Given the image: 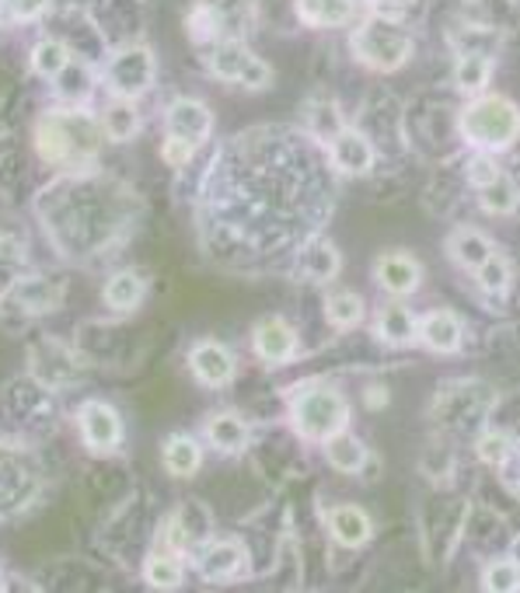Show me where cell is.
<instances>
[{
  "label": "cell",
  "mask_w": 520,
  "mask_h": 593,
  "mask_svg": "<svg viewBox=\"0 0 520 593\" xmlns=\"http://www.w3.org/2000/svg\"><path fill=\"white\" fill-rule=\"evenodd\" d=\"M328 151H333V164L336 172L346 178H360L374 168V144L360 133V130H343L328 140Z\"/></svg>",
  "instance_id": "cell-7"
},
{
  "label": "cell",
  "mask_w": 520,
  "mask_h": 593,
  "mask_svg": "<svg viewBox=\"0 0 520 593\" xmlns=\"http://www.w3.org/2000/svg\"><path fill=\"white\" fill-rule=\"evenodd\" d=\"M476 450H479V458L486 464H507L510 461V437L500 433V430H486L476 440Z\"/></svg>",
  "instance_id": "cell-33"
},
{
  "label": "cell",
  "mask_w": 520,
  "mask_h": 593,
  "mask_svg": "<svg viewBox=\"0 0 520 593\" xmlns=\"http://www.w3.org/2000/svg\"><path fill=\"white\" fill-rule=\"evenodd\" d=\"M210 112L203 102H193V99H179L172 109H169V136L175 140H185L188 147H200L203 140L210 136Z\"/></svg>",
  "instance_id": "cell-9"
},
{
  "label": "cell",
  "mask_w": 520,
  "mask_h": 593,
  "mask_svg": "<svg viewBox=\"0 0 520 593\" xmlns=\"http://www.w3.org/2000/svg\"><path fill=\"white\" fill-rule=\"evenodd\" d=\"M210 70L221 78V81H231V84H242L248 91H263L273 84V70L266 60H258L252 50L238 39H224L217 42L214 50H210Z\"/></svg>",
  "instance_id": "cell-5"
},
{
  "label": "cell",
  "mask_w": 520,
  "mask_h": 593,
  "mask_svg": "<svg viewBox=\"0 0 520 593\" xmlns=\"http://www.w3.org/2000/svg\"><path fill=\"white\" fill-rule=\"evenodd\" d=\"M353 53L370 70H401L412 60V35L398 21L370 14L364 25L353 32Z\"/></svg>",
  "instance_id": "cell-3"
},
{
  "label": "cell",
  "mask_w": 520,
  "mask_h": 593,
  "mask_svg": "<svg viewBox=\"0 0 520 593\" xmlns=\"http://www.w3.org/2000/svg\"><path fill=\"white\" fill-rule=\"evenodd\" d=\"M11 300H18L21 307H26V315H35V311H50V307L60 300V294H57V287H50V283L29 279V283H18V287L11 290Z\"/></svg>",
  "instance_id": "cell-27"
},
{
  "label": "cell",
  "mask_w": 520,
  "mask_h": 593,
  "mask_svg": "<svg viewBox=\"0 0 520 593\" xmlns=\"http://www.w3.org/2000/svg\"><path fill=\"white\" fill-rule=\"evenodd\" d=\"M297 14L312 29H343L357 18V0H297Z\"/></svg>",
  "instance_id": "cell-14"
},
{
  "label": "cell",
  "mask_w": 520,
  "mask_h": 593,
  "mask_svg": "<svg viewBox=\"0 0 520 593\" xmlns=\"http://www.w3.org/2000/svg\"><path fill=\"white\" fill-rule=\"evenodd\" d=\"M136 130H140V115H136V109L126 99L112 102L105 109V133L112 140H130V136H136Z\"/></svg>",
  "instance_id": "cell-29"
},
{
  "label": "cell",
  "mask_w": 520,
  "mask_h": 593,
  "mask_svg": "<svg viewBox=\"0 0 520 593\" xmlns=\"http://www.w3.org/2000/svg\"><path fill=\"white\" fill-rule=\"evenodd\" d=\"M290 419L297 426V433L307 440H328L333 433H339L349 409L336 388H307L290 409Z\"/></svg>",
  "instance_id": "cell-4"
},
{
  "label": "cell",
  "mask_w": 520,
  "mask_h": 593,
  "mask_svg": "<svg viewBox=\"0 0 520 593\" xmlns=\"http://www.w3.org/2000/svg\"><path fill=\"white\" fill-rule=\"evenodd\" d=\"M461 321L451 311H434L419 321V339L427 342L434 352H455L461 346Z\"/></svg>",
  "instance_id": "cell-15"
},
{
  "label": "cell",
  "mask_w": 520,
  "mask_h": 593,
  "mask_svg": "<svg viewBox=\"0 0 520 593\" xmlns=\"http://www.w3.org/2000/svg\"><path fill=\"white\" fill-rule=\"evenodd\" d=\"M206 437L217 450H224V454H238V450H245V443H248V426L234 412H221L210 419Z\"/></svg>",
  "instance_id": "cell-21"
},
{
  "label": "cell",
  "mask_w": 520,
  "mask_h": 593,
  "mask_svg": "<svg viewBox=\"0 0 520 593\" xmlns=\"http://www.w3.org/2000/svg\"><path fill=\"white\" fill-rule=\"evenodd\" d=\"M193 151H196V147H188L185 140H175V136L164 140V161L175 164V168H179V164H185L188 157H193Z\"/></svg>",
  "instance_id": "cell-36"
},
{
  "label": "cell",
  "mask_w": 520,
  "mask_h": 593,
  "mask_svg": "<svg viewBox=\"0 0 520 593\" xmlns=\"http://www.w3.org/2000/svg\"><path fill=\"white\" fill-rule=\"evenodd\" d=\"M496 175H500V164H496L489 154H476V157H468V164H465V178L476 188L489 185Z\"/></svg>",
  "instance_id": "cell-34"
},
{
  "label": "cell",
  "mask_w": 520,
  "mask_h": 593,
  "mask_svg": "<svg viewBox=\"0 0 520 593\" xmlns=\"http://www.w3.org/2000/svg\"><path fill=\"white\" fill-rule=\"evenodd\" d=\"M248 565V552L238 541H210L200 552V573L206 580H234Z\"/></svg>",
  "instance_id": "cell-10"
},
{
  "label": "cell",
  "mask_w": 520,
  "mask_h": 593,
  "mask_svg": "<svg viewBox=\"0 0 520 593\" xmlns=\"http://www.w3.org/2000/svg\"><path fill=\"white\" fill-rule=\"evenodd\" d=\"M144 300V279L133 273H120L105 283V304L112 311H133V307Z\"/></svg>",
  "instance_id": "cell-26"
},
{
  "label": "cell",
  "mask_w": 520,
  "mask_h": 593,
  "mask_svg": "<svg viewBox=\"0 0 520 593\" xmlns=\"http://www.w3.org/2000/svg\"><path fill=\"white\" fill-rule=\"evenodd\" d=\"M479 203L486 213H496V217H503V213H513L517 203H520V185L510 178V175H496L489 185L479 188Z\"/></svg>",
  "instance_id": "cell-22"
},
{
  "label": "cell",
  "mask_w": 520,
  "mask_h": 593,
  "mask_svg": "<svg viewBox=\"0 0 520 593\" xmlns=\"http://www.w3.org/2000/svg\"><path fill=\"white\" fill-rule=\"evenodd\" d=\"M482 586L492 590V593H513V590H520V565L513 559H496L486 569Z\"/></svg>",
  "instance_id": "cell-31"
},
{
  "label": "cell",
  "mask_w": 520,
  "mask_h": 593,
  "mask_svg": "<svg viewBox=\"0 0 520 593\" xmlns=\"http://www.w3.org/2000/svg\"><path fill=\"white\" fill-rule=\"evenodd\" d=\"M461 133L479 151H503L520 136V109L507 99H476L461 112Z\"/></svg>",
  "instance_id": "cell-2"
},
{
  "label": "cell",
  "mask_w": 520,
  "mask_h": 593,
  "mask_svg": "<svg viewBox=\"0 0 520 593\" xmlns=\"http://www.w3.org/2000/svg\"><path fill=\"white\" fill-rule=\"evenodd\" d=\"M154 81V57L147 45H130L109 67V84L115 88L120 99H133Z\"/></svg>",
  "instance_id": "cell-6"
},
{
  "label": "cell",
  "mask_w": 520,
  "mask_h": 593,
  "mask_svg": "<svg viewBox=\"0 0 520 593\" xmlns=\"http://www.w3.org/2000/svg\"><path fill=\"white\" fill-rule=\"evenodd\" d=\"M339 273V252L325 242V237H315L304 252V276L315 283H328Z\"/></svg>",
  "instance_id": "cell-24"
},
{
  "label": "cell",
  "mask_w": 520,
  "mask_h": 593,
  "mask_svg": "<svg viewBox=\"0 0 520 593\" xmlns=\"http://www.w3.org/2000/svg\"><path fill=\"white\" fill-rule=\"evenodd\" d=\"M377 336H381L388 346H409L412 339H419V321L409 307L388 304L381 318H377Z\"/></svg>",
  "instance_id": "cell-17"
},
{
  "label": "cell",
  "mask_w": 520,
  "mask_h": 593,
  "mask_svg": "<svg viewBox=\"0 0 520 593\" xmlns=\"http://www.w3.org/2000/svg\"><path fill=\"white\" fill-rule=\"evenodd\" d=\"M188 367H193V374L203 385L221 388L234 377V356L221 342H200L193 349V356H188Z\"/></svg>",
  "instance_id": "cell-12"
},
{
  "label": "cell",
  "mask_w": 520,
  "mask_h": 593,
  "mask_svg": "<svg viewBox=\"0 0 520 593\" xmlns=\"http://www.w3.org/2000/svg\"><path fill=\"white\" fill-rule=\"evenodd\" d=\"M81 433H84L88 447L99 450V454L120 447V440H123L120 412H115L112 406H105V401H88V406L81 409Z\"/></svg>",
  "instance_id": "cell-8"
},
{
  "label": "cell",
  "mask_w": 520,
  "mask_h": 593,
  "mask_svg": "<svg viewBox=\"0 0 520 593\" xmlns=\"http://www.w3.org/2000/svg\"><path fill=\"white\" fill-rule=\"evenodd\" d=\"M476 279H479V287L486 290V294H503L507 290V283H510V263L503 255H489L486 263L476 269Z\"/></svg>",
  "instance_id": "cell-32"
},
{
  "label": "cell",
  "mask_w": 520,
  "mask_h": 593,
  "mask_svg": "<svg viewBox=\"0 0 520 593\" xmlns=\"http://www.w3.org/2000/svg\"><path fill=\"white\" fill-rule=\"evenodd\" d=\"M325 315L336 328H353L364 321V300L353 290H328L325 297Z\"/></svg>",
  "instance_id": "cell-25"
},
{
  "label": "cell",
  "mask_w": 520,
  "mask_h": 593,
  "mask_svg": "<svg viewBox=\"0 0 520 593\" xmlns=\"http://www.w3.org/2000/svg\"><path fill=\"white\" fill-rule=\"evenodd\" d=\"M492 78V60L489 53L482 50H468L458 57V67H455V88L461 94H479Z\"/></svg>",
  "instance_id": "cell-19"
},
{
  "label": "cell",
  "mask_w": 520,
  "mask_h": 593,
  "mask_svg": "<svg viewBox=\"0 0 520 593\" xmlns=\"http://www.w3.org/2000/svg\"><path fill=\"white\" fill-rule=\"evenodd\" d=\"M419 279H422V273H419V263L412 255L388 252V255L377 258V283H381L388 294L406 297V294H412L419 287Z\"/></svg>",
  "instance_id": "cell-11"
},
{
  "label": "cell",
  "mask_w": 520,
  "mask_h": 593,
  "mask_svg": "<svg viewBox=\"0 0 520 593\" xmlns=\"http://www.w3.org/2000/svg\"><path fill=\"white\" fill-rule=\"evenodd\" d=\"M447 252L455 255V263L461 266V269H471L476 273L486 258L492 255V245H489V237L482 234V231H471V227H465V231H458L451 242H447Z\"/></svg>",
  "instance_id": "cell-20"
},
{
  "label": "cell",
  "mask_w": 520,
  "mask_h": 593,
  "mask_svg": "<svg viewBox=\"0 0 520 593\" xmlns=\"http://www.w3.org/2000/svg\"><path fill=\"white\" fill-rule=\"evenodd\" d=\"M255 352L263 356L266 364H287L290 356L297 352V336L287 321L269 318L255 328Z\"/></svg>",
  "instance_id": "cell-13"
},
{
  "label": "cell",
  "mask_w": 520,
  "mask_h": 593,
  "mask_svg": "<svg viewBox=\"0 0 520 593\" xmlns=\"http://www.w3.org/2000/svg\"><path fill=\"white\" fill-rule=\"evenodd\" d=\"M144 576H147V583L157 586V590H175V586L182 583V565H179V559H175L172 552H157V555L147 562Z\"/></svg>",
  "instance_id": "cell-30"
},
{
  "label": "cell",
  "mask_w": 520,
  "mask_h": 593,
  "mask_svg": "<svg viewBox=\"0 0 520 593\" xmlns=\"http://www.w3.org/2000/svg\"><path fill=\"white\" fill-rule=\"evenodd\" d=\"M35 144L45 161L91 157L102 147V126L88 112H53L39 123Z\"/></svg>",
  "instance_id": "cell-1"
},
{
  "label": "cell",
  "mask_w": 520,
  "mask_h": 593,
  "mask_svg": "<svg viewBox=\"0 0 520 593\" xmlns=\"http://www.w3.org/2000/svg\"><path fill=\"white\" fill-rule=\"evenodd\" d=\"M200 461H203V450L193 437H172L164 443V464H169V471L179 474V479H188L193 471H200Z\"/></svg>",
  "instance_id": "cell-23"
},
{
  "label": "cell",
  "mask_w": 520,
  "mask_h": 593,
  "mask_svg": "<svg viewBox=\"0 0 520 593\" xmlns=\"http://www.w3.org/2000/svg\"><path fill=\"white\" fill-rule=\"evenodd\" d=\"M32 67L39 70V74H45V78H60L63 70L70 67V50H67L63 42H57V39H45V42L35 45Z\"/></svg>",
  "instance_id": "cell-28"
},
{
  "label": "cell",
  "mask_w": 520,
  "mask_h": 593,
  "mask_svg": "<svg viewBox=\"0 0 520 593\" xmlns=\"http://www.w3.org/2000/svg\"><path fill=\"white\" fill-rule=\"evenodd\" d=\"M328 528H333V538L346 544V549H360L370 538V517L360 507H336L328 513Z\"/></svg>",
  "instance_id": "cell-16"
},
{
  "label": "cell",
  "mask_w": 520,
  "mask_h": 593,
  "mask_svg": "<svg viewBox=\"0 0 520 593\" xmlns=\"http://www.w3.org/2000/svg\"><path fill=\"white\" fill-rule=\"evenodd\" d=\"M325 458L333 461V468H339V471H346V474H357V471H364L367 468V447L353 437V433H346V430H339V433H333L325 440Z\"/></svg>",
  "instance_id": "cell-18"
},
{
  "label": "cell",
  "mask_w": 520,
  "mask_h": 593,
  "mask_svg": "<svg viewBox=\"0 0 520 593\" xmlns=\"http://www.w3.org/2000/svg\"><path fill=\"white\" fill-rule=\"evenodd\" d=\"M412 8H416V0H370V14L398 21V25H406V18H409Z\"/></svg>",
  "instance_id": "cell-35"
},
{
  "label": "cell",
  "mask_w": 520,
  "mask_h": 593,
  "mask_svg": "<svg viewBox=\"0 0 520 593\" xmlns=\"http://www.w3.org/2000/svg\"><path fill=\"white\" fill-rule=\"evenodd\" d=\"M50 0H8V8H11V14L14 18H35Z\"/></svg>",
  "instance_id": "cell-37"
}]
</instances>
